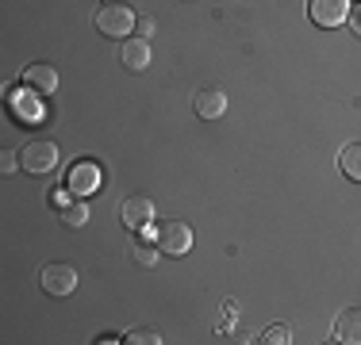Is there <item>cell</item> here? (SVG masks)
Returning a JSON list of instances; mask_svg holds the SVG:
<instances>
[{
  "label": "cell",
  "mask_w": 361,
  "mask_h": 345,
  "mask_svg": "<svg viewBox=\"0 0 361 345\" xmlns=\"http://www.w3.org/2000/svg\"><path fill=\"white\" fill-rule=\"evenodd\" d=\"M119 215H123L127 230H146L154 222V200L150 196H127V200L119 203Z\"/></svg>",
  "instance_id": "cell-6"
},
{
  "label": "cell",
  "mask_w": 361,
  "mask_h": 345,
  "mask_svg": "<svg viewBox=\"0 0 361 345\" xmlns=\"http://www.w3.org/2000/svg\"><path fill=\"white\" fill-rule=\"evenodd\" d=\"M58 161H62V153H58V146L47 142V138L27 142L23 153H20V165H23V172H31V177H47V172H54Z\"/></svg>",
  "instance_id": "cell-2"
},
{
  "label": "cell",
  "mask_w": 361,
  "mask_h": 345,
  "mask_svg": "<svg viewBox=\"0 0 361 345\" xmlns=\"http://www.w3.org/2000/svg\"><path fill=\"white\" fill-rule=\"evenodd\" d=\"M307 15H312L315 27H338L350 20V0H312Z\"/></svg>",
  "instance_id": "cell-4"
},
{
  "label": "cell",
  "mask_w": 361,
  "mask_h": 345,
  "mask_svg": "<svg viewBox=\"0 0 361 345\" xmlns=\"http://www.w3.org/2000/svg\"><path fill=\"white\" fill-rule=\"evenodd\" d=\"M135 27H139V15L127 4H100L97 8V31L108 34V39H127Z\"/></svg>",
  "instance_id": "cell-1"
},
{
  "label": "cell",
  "mask_w": 361,
  "mask_h": 345,
  "mask_svg": "<svg viewBox=\"0 0 361 345\" xmlns=\"http://www.w3.org/2000/svg\"><path fill=\"white\" fill-rule=\"evenodd\" d=\"M265 341L285 345V341H288V326H269V330H265Z\"/></svg>",
  "instance_id": "cell-16"
},
{
  "label": "cell",
  "mask_w": 361,
  "mask_h": 345,
  "mask_svg": "<svg viewBox=\"0 0 361 345\" xmlns=\"http://www.w3.org/2000/svg\"><path fill=\"white\" fill-rule=\"evenodd\" d=\"M77 288V269L66 261H54L42 269V291L47 296H70V291Z\"/></svg>",
  "instance_id": "cell-5"
},
{
  "label": "cell",
  "mask_w": 361,
  "mask_h": 345,
  "mask_svg": "<svg viewBox=\"0 0 361 345\" xmlns=\"http://www.w3.org/2000/svg\"><path fill=\"white\" fill-rule=\"evenodd\" d=\"M192 111L200 119H223V111H227V92L216 89V84H204L192 96Z\"/></svg>",
  "instance_id": "cell-7"
},
{
  "label": "cell",
  "mask_w": 361,
  "mask_h": 345,
  "mask_svg": "<svg viewBox=\"0 0 361 345\" xmlns=\"http://www.w3.org/2000/svg\"><path fill=\"white\" fill-rule=\"evenodd\" d=\"M158 249L161 253H188L192 249V230H188V222H180V219H169V222H161L158 227Z\"/></svg>",
  "instance_id": "cell-3"
},
{
  "label": "cell",
  "mask_w": 361,
  "mask_h": 345,
  "mask_svg": "<svg viewBox=\"0 0 361 345\" xmlns=\"http://www.w3.org/2000/svg\"><path fill=\"white\" fill-rule=\"evenodd\" d=\"M119 62H123L131 73H146L150 69V42L146 39H127L119 46Z\"/></svg>",
  "instance_id": "cell-10"
},
{
  "label": "cell",
  "mask_w": 361,
  "mask_h": 345,
  "mask_svg": "<svg viewBox=\"0 0 361 345\" xmlns=\"http://www.w3.org/2000/svg\"><path fill=\"white\" fill-rule=\"evenodd\" d=\"M23 84H27L35 96H50V92H58V69L47 65V62H35L23 69Z\"/></svg>",
  "instance_id": "cell-8"
},
{
  "label": "cell",
  "mask_w": 361,
  "mask_h": 345,
  "mask_svg": "<svg viewBox=\"0 0 361 345\" xmlns=\"http://www.w3.org/2000/svg\"><path fill=\"white\" fill-rule=\"evenodd\" d=\"M62 222H66V227H85V222H89V207H85V203H66Z\"/></svg>",
  "instance_id": "cell-13"
},
{
  "label": "cell",
  "mask_w": 361,
  "mask_h": 345,
  "mask_svg": "<svg viewBox=\"0 0 361 345\" xmlns=\"http://www.w3.org/2000/svg\"><path fill=\"white\" fill-rule=\"evenodd\" d=\"M331 334H334V341H342V345H361V307L342 310V315L334 318Z\"/></svg>",
  "instance_id": "cell-9"
},
{
  "label": "cell",
  "mask_w": 361,
  "mask_h": 345,
  "mask_svg": "<svg viewBox=\"0 0 361 345\" xmlns=\"http://www.w3.org/2000/svg\"><path fill=\"white\" fill-rule=\"evenodd\" d=\"M135 31H139L142 39H150V34H154V20H150V15H139V27H135Z\"/></svg>",
  "instance_id": "cell-18"
},
{
  "label": "cell",
  "mask_w": 361,
  "mask_h": 345,
  "mask_svg": "<svg viewBox=\"0 0 361 345\" xmlns=\"http://www.w3.org/2000/svg\"><path fill=\"white\" fill-rule=\"evenodd\" d=\"M100 188V169L92 165V161H81V165H73L70 172V192L73 196H89Z\"/></svg>",
  "instance_id": "cell-11"
},
{
  "label": "cell",
  "mask_w": 361,
  "mask_h": 345,
  "mask_svg": "<svg viewBox=\"0 0 361 345\" xmlns=\"http://www.w3.org/2000/svg\"><path fill=\"white\" fill-rule=\"evenodd\" d=\"M127 341H135V345H161V334L158 330H131V334H127Z\"/></svg>",
  "instance_id": "cell-15"
},
{
  "label": "cell",
  "mask_w": 361,
  "mask_h": 345,
  "mask_svg": "<svg viewBox=\"0 0 361 345\" xmlns=\"http://www.w3.org/2000/svg\"><path fill=\"white\" fill-rule=\"evenodd\" d=\"M338 165L350 180H361V142H350L346 150L338 153Z\"/></svg>",
  "instance_id": "cell-12"
},
{
  "label": "cell",
  "mask_w": 361,
  "mask_h": 345,
  "mask_svg": "<svg viewBox=\"0 0 361 345\" xmlns=\"http://www.w3.org/2000/svg\"><path fill=\"white\" fill-rule=\"evenodd\" d=\"M131 261L139 265V269H150V265L158 261V249H150V246H131Z\"/></svg>",
  "instance_id": "cell-14"
},
{
  "label": "cell",
  "mask_w": 361,
  "mask_h": 345,
  "mask_svg": "<svg viewBox=\"0 0 361 345\" xmlns=\"http://www.w3.org/2000/svg\"><path fill=\"white\" fill-rule=\"evenodd\" d=\"M0 169H4V172H16V169H20V158H16V150H4V153H0Z\"/></svg>",
  "instance_id": "cell-17"
},
{
  "label": "cell",
  "mask_w": 361,
  "mask_h": 345,
  "mask_svg": "<svg viewBox=\"0 0 361 345\" xmlns=\"http://www.w3.org/2000/svg\"><path fill=\"white\" fill-rule=\"evenodd\" d=\"M354 27H357V34H361V8H357V15H354Z\"/></svg>",
  "instance_id": "cell-19"
}]
</instances>
